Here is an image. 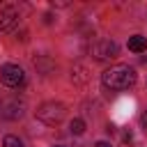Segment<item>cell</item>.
Segmentation results:
<instances>
[{"instance_id": "cell-1", "label": "cell", "mask_w": 147, "mask_h": 147, "mask_svg": "<svg viewBox=\"0 0 147 147\" xmlns=\"http://www.w3.org/2000/svg\"><path fill=\"white\" fill-rule=\"evenodd\" d=\"M136 80H138V74L129 64H113L101 74V83L108 90H129Z\"/></svg>"}, {"instance_id": "cell-2", "label": "cell", "mask_w": 147, "mask_h": 147, "mask_svg": "<svg viewBox=\"0 0 147 147\" xmlns=\"http://www.w3.org/2000/svg\"><path fill=\"white\" fill-rule=\"evenodd\" d=\"M64 106L60 103V101H46V103H41L39 106V110H37V117L44 122V124H48V126H55V124H60L62 119H64Z\"/></svg>"}, {"instance_id": "cell-3", "label": "cell", "mask_w": 147, "mask_h": 147, "mask_svg": "<svg viewBox=\"0 0 147 147\" xmlns=\"http://www.w3.org/2000/svg\"><path fill=\"white\" fill-rule=\"evenodd\" d=\"M25 115V103L18 99V96H7L0 101V117L5 119H21Z\"/></svg>"}, {"instance_id": "cell-4", "label": "cell", "mask_w": 147, "mask_h": 147, "mask_svg": "<svg viewBox=\"0 0 147 147\" xmlns=\"http://www.w3.org/2000/svg\"><path fill=\"white\" fill-rule=\"evenodd\" d=\"M0 80L2 85L7 87H21L25 83V71L18 67V64H5L0 69Z\"/></svg>"}, {"instance_id": "cell-5", "label": "cell", "mask_w": 147, "mask_h": 147, "mask_svg": "<svg viewBox=\"0 0 147 147\" xmlns=\"http://www.w3.org/2000/svg\"><path fill=\"white\" fill-rule=\"evenodd\" d=\"M119 53V46L113 39H99L96 44H92V55L94 60H113Z\"/></svg>"}, {"instance_id": "cell-6", "label": "cell", "mask_w": 147, "mask_h": 147, "mask_svg": "<svg viewBox=\"0 0 147 147\" xmlns=\"http://www.w3.org/2000/svg\"><path fill=\"white\" fill-rule=\"evenodd\" d=\"M18 9L14 7V5H5V7H0V32H11V30H16V25H18Z\"/></svg>"}, {"instance_id": "cell-7", "label": "cell", "mask_w": 147, "mask_h": 147, "mask_svg": "<svg viewBox=\"0 0 147 147\" xmlns=\"http://www.w3.org/2000/svg\"><path fill=\"white\" fill-rule=\"evenodd\" d=\"M129 51H133V53H142V51H147V37H142V34H133V37H129Z\"/></svg>"}, {"instance_id": "cell-8", "label": "cell", "mask_w": 147, "mask_h": 147, "mask_svg": "<svg viewBox=\"0 0 147 147\" xmlns=\"http://www.w3.org/2000/svg\"><path fill=\"white\" fill-rule=\"evenodd\" d=\"M71 78H74V80H78V83H85V80H87V69H85L83 64L74 67V71H71Z\"/></svg>"}, {"instance_id": "cell-9", "label": "cell", "mask_w": 147, "mask_h": 147, "mask_svg": "<svg viewBox=\"0 0 147 147\" xmlns=\"http://www.w3.org/2000/svg\"><path fill=\"white\" fill-rule=\"evenodd\" d=\"M69 131H71L74 136H80V133H85V122H83L80 117L71 119V124H69Z\"/></svg>"}, {"instance_id": "cell-10", "label": "cell", "mask_w": 147, "mask_h": 147, "mask_svg": "<svg viewBox=\"0 0 147 147\" xmlns=\"http://www.w3.org/2000/svg\"><path fill=\"white\" fill-rule=\"evenodd\" d=\"M2 147H23V140H21V138H16V136H5Z\"/></svg>"}, {"instance_id": "cell-11", "label": "cell", "mask_w": 147, "mask_h": 147, "mask_svg": "<svg viewBox=\"0 0 147 147\" xmlns=\"http://www.w3.org/2000/svg\"><path fill=\"white\" fill-rule=\"evenodd\" d=\"M140 119H142V129H145V133H147V110L142 113V117H140Z\"/></svg>"}, {"instance_id": "cell-12", "label": "cell", "mask_w": 147, "mask_h": 147, "mask_svg": "<svg viewBox=\"0 0 147 147\" xmlns=\"http://www.w3.org/2000/svg\"><path fill=\"white\" fill-rule=\"evenodd\" d=\"M94 147H110V142H106V140H99Z\"/></svg>"}]
</instances>
